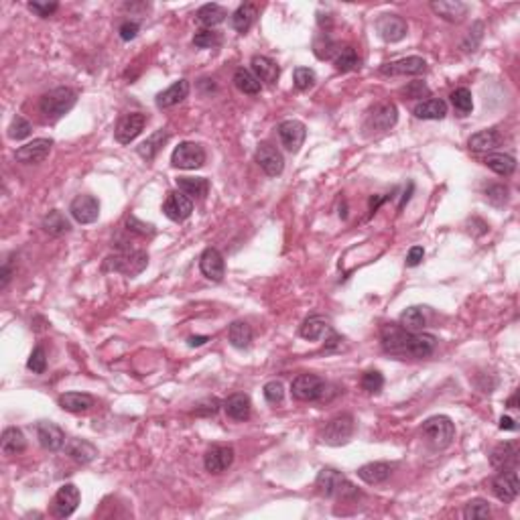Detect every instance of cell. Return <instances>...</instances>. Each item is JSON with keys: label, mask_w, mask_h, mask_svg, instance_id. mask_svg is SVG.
Segmentation results:
<instances>
[{"label": "cell", "mask_w": 520, "mask_h": 520, "mask_svg": "<svg viewBox=\"0 0 520 520\" xmlns=\"http://www.w3.org/2000/svg\"><path fill=\"white\" fill-rule=\"evenodd\" d=\"M362 389L368 390V392H380L382 387H384V376L378 372V370H370L362 376Z\"/></svg>", "instance_id": "db71d44e"}, {"label": "cell", "mask_w": 520, "mask_h": 520, "mask_svg": "<svg viewBox=\"0 0 520 520\" xmlns=\"http://www.w3.org/2000/svg\"><path fill=\"white\" fill-rule=\"evenodd\" d=\"M451 104L453 108L462 114V116H468L469 112H471V108H473V100H471V92H469L468 88H457L455 92H451Z\"/></svg>", "instance_id": "bcb514c9"}, {"label": "cell", "mask_w": 520, "mask_h": 520, "mask_svg": "<svg viewBox=\"0 0 520 520\" xmlns=\"http://www.w3.org/2000/svg\"><path fill=\"white\" fill-rule=\"evenodd\" d=\"M315 81H317V76H315V72L309 70V67H297V70L293 72V83H295V88L301 90V92L311 90L313 86H315Z\"/></svg>", "instance_id": "c3c4849f"}, {"label": "cell", "mask_w": 520, "mask_h": 520, "mask_svg": "<svg viewBox=\"0 0 520 520\" xmlns=\"http://www.w3.org/2000/svg\"><path fill=\"white\" fill-rule=\"evenodd\" d=\"M200 268H202V275L206 279L213 281V283H220L224 279V273H226L222 252L216 248H206L200 257Z\"/></svg>", "instance_id": "44dd1931"}, {"label": "cell", "mask_w": 520, "mask_h": 520, "mask_svg": "<svg viewBox=\"0 0 520 520\" xmlns=\"http://www.w3.org/2000/svg\"><path fill=\"white\" fill-rule=\"evenodd\" d=\"M59 407L67 413H86L94 407V396L86 392H65L59 396Z\"/></svg>", "instance_id": "f1b7e54d"}, {"label": "cell", "mask_w": 520, "mask_h": 520, "mask_svg": "<svg viewBox=\"0 0 520 520\" xmlns=\"http://www.w3.org/2000/svg\"><path fill=\"white\" fill-rule=\"evenodd\" d=\"M70 213L78 224H94L100 216V202L94 195L81 193L78 197H74L70 206Z\"/></svg>", "instance_id": "9a60e30c"}, {"label": "cell", "mask_w": 520, "mask_h": 520, "mask_svg": "<svg viewBox=\"0 0 520 520\" xmlns=\"http://www.w3.org/2000/svg\"><path fill=\"white\" fill-rule=\"evenodd\" d=\"M26 447V439L19 427H6L0 437V449L4 455H17L23 453Z\"/></svg>", "instance_id": "4dcf8cb0"}, {"label": "cell", "mask_w": 520, "mask_h": 520, "mask_svg": "<svg viewBox=\"0 0 520 520\" xmlns=\"http://www.w3.org/2000/svg\"><path fill=\"white\" fill-rule=\"evenodd\" d=\"M51 147V138H33L31 143H26V145L17 149L15 159L19 163H25V165H37V163H43L49 156Z\"/></svg>", "instance_id": "4fadbf2b"}, {"label": "cell", "mask_w": 520, "mask_h": 520, "mask_svg": "<svg viewBox=\"0 0 520 520\" xmlns=\"http://www.w3.org/2000/svg\"><path fill=\"white\" fill-rule=\"evenodd\" d=\"M299 334H301V338L309 339V341L321 339L325 334H332L330 319L323 317V315H311V317H307V319L303 321Z\"/></svg>", "instance_id": "83f0119b"}, {"label": "cell", "mask_w": 520, "mask_h": 520, "mask_svg": "<svg viewBox=\"0 0 520 520\" xmlns=\"http://www.w3.org/2000/svg\"><path fill=\"white\" fill-rule=\"evenodd\" d=\"M193 211V202L181 193V191H171L163 204V213L171 220V222H183L191 216Z\"/></svg>", "instance_id": "ffe728a7"}, {"label": "cell", "mask_w": 520, "mask_h": 520, "mask_svg": "<svg viewBox=\"0 0 520 520\" xmlns=\"http://www.w3.org/2000/svg\"><path fill=\"white\" fill-rule=\"evenodd\" d=\"M41 228H43L47 234L61 236V234H67V232L72 230V224H70V220H67V218H65L59 209H51V211L43 218Z\"/></svg>", "instance_id": "f35d334b"}, {"label": "cell", "mask_w": 520, "mask_h": 520, "mask_svg": "<svg viewBox=\"0 0 520 520\" xmlns=\"http://www.w3.org/2000/svg\"><path fill=\"white\" fill-rule=\"evenodd\" d=\"M57 8H59L57 2H29V10H33L37 17H43V19L51 17Z\"/></svg>", "instance_id": "9f6ffc18"}, {"label": "cell", "mask_w": 520, "mask_h": 520, "mask_svg": "<svg viewBox=\"0 0 520 520\" xmlns=\"http://www.w3.org/2000/svg\"><path fill=\"white\" fill-rule=\"evenodd\" d=\"M63 449L78 464H90L98 455V449L90 441H86V439H67Z\"/></svg>", "instance_id": "f546056e"}, {"label": "cell", "mask_w": 520, "mask_h": 520, "mask_svg": "<svg viewBox=\"0 0 520 520\" xmlns=\"http://www.w3.org/2000/svg\"><path fill=\"white\" fill-rule=\"evenodd\" d=\"M31 122L23 118V116H15L13 118V122H10V127H8V136L13 138V140H23L26 138L29 134H31Z\"/></svg>", "instance_id": "816d5d0a"}, {"label": "cell", "mask_w": 520, "mask_h": 520, "mask_svg": "<svg viewBox=\"0 0 520 520\" xmlns=\"http://www.w3.org/2000/svg\"><path fill=\"white\" fill-rule=\"evenodd\" d=\"M415 116L421 120H443L447 116V104L439 98H429L415 106Z\"/></svg>", "instance_id": "e575fe53"}, {"label": "cell", "mask_w": 520, "mask_h": 520, "mask_svg": "<svg viewBox=\"0 0 520 520\" xmlns=\"http://www.w3.org/2000/svg\"><path fill=\"white\" fill-rule=\"evenodd\" d=\"M376 31L378 35L387 41V43H398L407 37L409 33V25L403 17L398 15H382L376 21Z\"/></svg>", "instance_id": "2e32d148"}, {"label": "cell", "mask_w": 520, "mask_h": 520, "mask_svg": "<svg viewBox=\"0 0 520 520\" xmlns=\"http://www.w3.org/2000/svg\"><path fill=\"white\" fill-rule=\"evenodd\" d=\"M500 143H502V136L498 134V130L486 129L471 134L468 140V147L469 151H473V153H490V151H494L496 147H500Z\"/></svg>", "instance_id": "484cf974"}, {"label": "cell", "mask_w": 520, "mask_h": 520, "mask_svg": "<svg viewBox=\"0 0 520 520\" xmlns=\"http://www.w3.org/2000/svg\"><path fill=\"white\" fill-rule=\"evenodd\" d=\"M262 392H264V398H266L270 405H281L283 398H285V387H283L281 380H270V382H266Z\"/></svg>", "instance_id": "f5cc1de1"}, {"label": "cell", "mask_w": 520, "mask_h": 520, "mask_svg": "<svg viewBox=\"0 0 520 520\" xmlns=\"http://www.w3.org/2000/svg\"><path fill=\"white\" fill-rule=\"evenodd\" d=\"M437 339L431 334L407 332L400 325H387L382 330V348L387 354L398 358H427L435 352Z\"/></svg>", "instance_id": "6da1fadb"}, {"label": "cell", "mask_w": 520, "mask_h": 520, "mask_svg": "<svg viewBox=\"0 0 520 520\" xmlns=\"http://www.w3.org/2000/svg\"><path fill=\"white\" fill-rule=\"evenodd\" d=\"M520 490L519 471L514 469H502L492 482V492L500 502H512L517 500Z\"/></svg>", "instance_id": "8fae6325"}, {"label": "cell", "mask_w": 520, "mask_h": 520, "mask_svg": "<svg viewBox=\"0 0 520 520\" xmlns=\"http://www.w3.org/2000/svg\"><path fill=\"white\" fill-rule=\"evenodd\" d=\"M506 193H508V189L506 187H502V185H490L488 189H486V197L496 204V206H502L504 202H506Z\"/></svg>", "instance_id": "680465c9"}, {"label": "cell", "mask_w": 520, "mask_h": 520, "mask_svg": "<svg viewBox=\"0 0 520 520\" xmlns=\"http://www.w3.org/2000/svg\"><path fill=\"white\" fill-rule=\"evenodd\" d=\"M218 407H220V403H218L216 398H211L206 405H202L200 409H195V415H216V413H218Z\"/></svg>", "instance_id": "6125c7cd"}, {"label": "cell", "mask_w": 520, "mask_h": 520, "mask_svg": "<svg viewBox=\"0 0 520 520\" xmlns=\"http://www.w3.org/2000/svg\"><path fill=\"white\" fill-rule=\"evenodd\" d=\"M325 380L319 378L317 374H299L293 384H291V392L297 400H303V403H311V400H319L323 398L325 394Z\"/></svg>", "instance_id": "ba28073f"}, {"label": "cell", "mask_w": 520, "mask_h": 520, "mask_svg": "<svg viewBox=\"0 0 520 520\" xmlns=\"http://www.w3.org/2000/svg\"><path fill=\"white\" fill-rule=\"evenodd\" d=\"M234 86L242 94H248V96H257V94H260V88H262L259 78L250 70H244V67L236 70Z\"/></svg>", "instance_id": "b9f144b4"}, {"label": "cell", "mask_w": 520, "mask_h": 520, "mask_svg": "<svg viewBox=\"0 0 520 520\" xmlns=\"http://www.w3.org/2000/svg\"><path fill=\"white\" fill-rule=\"evenodd\" d=\"M398 120V110L392 102H382V104L374 106V110H370V114L366 116L364 130L370 132H387L390 130Z\"/></svg>", "instance_id": "9c48e42d"}, {"label": "cell", "mask_w": 520, "mask_h": 520, "mask_svg": "<svg viewBox=\"0 0 520 520\" xmlns=\"http://www.w3.org/2000/svg\"><path fill=\"white\" fill-rule=\"evenodd\" d=\"M10 277H13V268H10V264L6 262V264L0 268V289H6L8 281H10Z\"/></svg>", "instance_id": "be15d7a7"}, {"label": "cell", "mask_w": 520, "mask_h": 520, "mask_svg": "<svg viewBox=\"0 0 520 520\" xmlns=\"http://www.w3.org/2000/svg\"><path fill=\"white\" fill-rule=\"evenodd\" d=\"M517 400H519V392H514V396L506 403V407H508V409H517Z\"/></svg>", "instance_id": "003e7915"}, {"label": "cell", "mask_w": 520, "mask_h": 520, "mask_svg": "<svg viewBox=\"0 0 520 520\" xmlns=\"http://www.w3.org/2000/svg\"><path fill=\"white\" fill-rule=\"evenodd\" d=\"M147 124V114L143 112H130V114H124L118 124H116V130H114V136L120 145H130Z\"/></svg>", "instance_id": "30bf717a"}, {"label": "cell", "mask_w": 520, "mask_h": 520, "mask_svg": "<svg viewBox=\"0 0 520 520\" xmlns=\"http://www.w3.org/2000/svg\"><path fill=\"white\" fill-rule=\"evenodd\" d=\"M37 439L41 443V447L49 449V451H59L65 447V433L61 427H57L51 421H41L37 425Z\"/></svg>", "instance_id": "7402d4cb"}, {"label": "cell", "mask_w": 520, "mask_h": 520, "mask_svg": "<svg viewBox=\"0 0 520 520\" xmlns=\"http://www.w3.org/2000/svg\"><path fill=\"white\" fill-rule=\"evenodd\" d=\"M224 411L226 415L234 421H246L250 416V411H252V405H250V398L246 394H232L226 403H224Z\"/></svg>", "instance_id": "836d02e7"}, {"label": "cell", "mask_w": 520, "mask_h": 520, "mask_svg": "<svg viewBox=\"0 0 520 520\" xmlns=\"http://www.w3.org/2000/svg\"><path fill=\"white\" fill-rule=\"evenodd\" d=\"M354 435V416L343 413V415L334 416L323 433H321V441L325 445H332V447H339V445H346V443L352 439Z\"/></svg>", "instance_id": "52a82bcc"}, {"label": "cell", "mask_w": 520, "mask_h": 520, "mask_svg": "<svg viewBox=\"0 0 520 520\" xmlns=\"http://www.w3.org/2000/svg\"><path fill=\"white\" fill-rule=\"evenodd\" d=\"M78 102V92L74 88H55L51 92H47L41 102H39V110L45 116V120L55 122L61 116H65Z\"/></svg>", "instance_id": "7a4b0ae2"}, {"label": "cell", "mask_w": 520, "mask_h": 520, "mask_svg": "<svg viewBox=\"0 0 520 520\" xmlns=\"http://www.w3.org/2000/svg\"><path fill=\"white\" fill-rule=\"evenodd\" d=\"M252 74L259 78V81H266V83H277V79L281 76V70L279 65L270 59V57H264V55H257L252 57Z\"/></svg>", "instance_id": "1f68e13d"}, {"label": "cell", "mask_w": 520, "mask_h": 520, "mask_svg": "<svg viewBox=\"0 0 520 520\" xmlns=\"http://www.w3.org/2000/svg\"><path fill=\"white\" fill-rule=\"evenodd\" d=\"M228 339H230V343L234 348L244 350V348H248L252 343V327L246 321H234L228 327Z\"/></svg>", "instance_id": "60d3db41"}, {"label": "cell", "mask_w": 520, "mask_h": 520, "mask_svg": "<svg viewBox=\"0 0 520 520\" xmlns=\"http://www.w3.org/2000/svg\"><path fill=\"white\" fill-rule=\"evenodd\" d=\"M189 94V81L187 79H179L173 86H169L167 90H163L161 94H156V106L159 108H173L179 102H183Z\"/></svg>", "instance_id": "4316f807"}, {"label": "cell", "mask_w": 520, "mask_h": 520, "mask_svg": "<svg viewBox=\"0 0 520 520\" xmlns=\"http://www.w3.org/2000/svg\"><path fill=\"white\" fill-rule=\"evenodd\" d=\"M403 94H405L407 98H411V100H416V98L429 96V88H427L423 81H411V83L403 90Z\"/></svg>", "instance_id": "6f0895ef"}, {"label": "cell", "mask_w": 520, "mask_h": 520, "mask_svg": "<svg viewBox=\"0 0 520 520\" xmlns=\"http://www.w3.org/2000/svg\"><path fill=\"white\" fill-rule=\"evenodd\" d=\"M500 429L502 431H517V421L510 416H502L500 419Z\"/></svg>", "instance_id": "e7e4bbea"}, {"label": "cell", "mask_w": 520, "mask_h": 520, "mask_svg": "<svg viewBox=\"0 0 520 520\" xmlns=\"http://www.w3.org/2000/svg\"><path fill=\"white\" fill-rule=\"evenodd\" d=\"M222 43V37L220 33L211 31V29H206V31H197L195 37H193V45L200 47V49H213Z\"/></svg>", "instance_id": "681fc988"}, {"label": "cell", "mask_w": 520, "mask_h": 520, "mask_svg": "<svg viewBox=\"0 0 520 520\" xmlns=\"http://www.w3.org/2000/svg\"><path fill=\"white\" fill-rule=\"evenodd\" d=\"M334 63H336V70L346 74V72H352L360 65V59H358V53L354 47H343L336 53L334 57Z\"/></svg>", "instance_id": "ee69618b"}, {"label": "cell", "mask_w": 520, "mask_h": 520, "mask_svg": "<svg viewBox=\"0 0 520 520\" xmlns=\"http://www.w3.org/2000/svg\"><path fill=\"white\" fill-rule=\"evenodd\" d=\"M26 368L33 372V374H43L47 370V354L41 346H37L31 356H29V362H26Z\"/></svg>", "instance_id": "f907efd6"}, {"label": "cell", "mask_w": 520, "mask_h": 520, "mask_svg": "<svg viewBox=\"0 0 520 520\" xmlns=\"http://www.w3.org/2000/svg\"><path fill=\"white\" fill-rule=\"evenodd\" d=\"M427 72V61L419 55L403 57L398 61H392L380 67V74L384 76H421Z\"/></svg>", "instance_id": "ac0fdd59"}, {"label": "cell", "mask_w": 520, "mask_h": 520, "mask_svg": "<svg viewBox=\"0 0 520 520\" xmlns=\"http://www.w3.org/2000/svg\"><path fill=\"white\" fill-rule=\"evenodd\" d=\"M425 259V250L423 246H413L407 254V266H419Z\"/></svg>", "instance_id": "94428289"}, {"label": "cell", "mask_w": 520, "mask_h": 520, "mask_svg": "<svg viewBox=\"0 0 520 520\" xmlns=\"http://www.w3.org/2000/svg\"><path fill=\"white\" fill-rule=\"evenodd\" d=\"M431 10L447 23H462L464 17H468L469 6L460 0H435L431 2Z\"/></svg>", "instance_id": "603a6c76"}, {"label": "cell", "mask_w": 520, "mask_h": 520, "mask_svg": "<svg viewBox=\"0 0 520 520\" xmlns=\"http://www.w3.org/2000/svg\"><path fill=\"white\" fill-rule=\"evenodd\" d=\"M79 506V490L74 484H65L53 498V514L57 519H70Z\"/></svg>", "instance_id": "7c38bea8"}, {"label": "cell", "mask_w": 520, "mask_h": 520, "mask_svg": "<svg viewBox=\"0 0 520 520\" xmlns=\"http://www.w3.org/2000/svg\"><path fill=\"white\" fill-rule=\"evenodd\" d=\"M138 23L136 21H124L122 25H120V29H118V33H120V39L122 41H132L136 35H138Z\"/></svg>", "instance_id": "91938a15"}, {"label": "cell", "mask_w": 520, "mask_h": 520, "mask_svg": "<svg viewBox=\"0 0 520 520\" xmlns=\"http://www.w3.org/2000/svg\"><path fill=\"white\" fill-rule=\"evenodd\" d=\"M490 464L496 469H514L519 464V443L517 441H504L496 445L492 455H490Z\"/></svg>", "instance_id": "cb8c5ba5"}, {"label": "cell", "mask_w": 520, "mask_h": 520, "mask_svg": "<svg viewBox=\"0 0 520 520\" xmlns=\"http://www.w3.org/2000/svg\"><path fill=\"white\" fill-rule=\"evenodd\" d=\"M315 486H317V492L325 498H356L360 496L358 488L354 484L348 482V478L334 468H323L319 473H317V480H315Z\"/></svg>", "instance_id": "3957f363"}, {"label": "cell", "mask_w": 520, "mask_h": 520, "mask_svg": "<svg viewBox=\"0 0 520 520\" xmlns=\"http://www.w3.org/2000/svg\"><path fill=\"white\" fill-rule=\"evenodd\" d=\"M421 435L433 449H445L455 439V425L449 416L435 415L423 423Z\"/></svg>", "instance_id": "5b68a950"}, {"label": "cell", "mask_w": 520, "mask_h": 520, "mask_svg": "<svg viewBox=\"0 0 520 520\" xmlns=\"http://www.w3.org/2000/svg\"><path fill=\"white\" fill-rule=\"evenodd\" d=\"M313 49H315V55H317L319 59H332V57L339 51L338 45L332 41L330 33H319V35L315 37Z\"/></svg>", "instance_id": "f6af8a7d"}, {"label": "cell", "mask_w": 520, "mask_h": 520, "mask_svg": "<svg viewBox=\"0 0 520 520\" xmlns=\"http://www.w3.org/2000/svg\"><path fill=\"white\" fill-rule=\"evenodd\" d=\"M127 230L138 236H153L156 232L153 224H145V222H140L136 216H129V218H127Z\"/></svg>", "instance_id": "11a10c76"}, {"label": "cell", "mask_w": 520, "mask_h": 520, "mask_svg": "<svg viewBox=\"0 0 520 520\" xmlns=\"http://www.w3.org/2000/svg\"><path fill=\"white\" fill-rule=\"evenodd\" d=\"M177 187L189 200H193V197L204 200L209 191V181L206 177H179L177 179Z\"/></svg>", "instance_id": "8d00e7d4"}, {"label": "cell", "mask_w": 520, "mask_h": 520, "mask_svg": "<svg viewBox=\"0 0 520 520\" xmlns=\"http://www.w3.org/2000/svg\"><path fill=\"white\" fill-rule=\"evenodd\" d=\"M149 266V254L145 250H122L104 260V273H122L127 277H138Z\"/></svg>", "instance_id": "277c9868"}, {"label": "cell", "mask_w": 520, "mask_h": 520, "mask_svg": "<svg viewBox=\"0 0 520 520\" xmlns=\"http://www.w3.org/2000/svg\"><path fill=\"white\" fill-rule=\"evenodd\" d=\"M486 167L492 169L494 173L502 175V177H508L514 173L517 169V159L510 155H504V153H494V155H488L484 159Z\"/></svg>", "instance_id": "ab89813d"}, {"label": "cell", "mask_w": 520, "mask_h": 520, "mask_svg": "<svg viewBox=\"0 0 520 520\" xmlns=\"http://www.w3.org/2000/svg\"><path fill=\"white\" fill-rule=\"evenodd\" d=\"M356 473H358V478L362 482H366V484L378 486V484L387 482L390 476H392V466H390L389 462H370V464H366V466L358 469Z\"/></svg>", "instance_id": "d4e9b609"}, {"label": "cell", "mask_w": 520, "mask_h": 520, "mask_svg": "<svg viewBox=\"0 0 520 520\" xmlns=\"http://www.w3.org/2000/svg\"><path fill=\"white\" fill-rule=\"evenodd\" d=\"M425 323H427V319H425L421 307H409V309H405V311L400 313V317H398V325L403 330H407V332H413V334L419 332V330H423Z\"/></svg>", "instance_id": "7bdbcfd3"}, {"label": "cell", "mask_w": 520, "mask_h": 520, "mask_svg": "<svg viewBox=\"0 0 520 520\" xmlns=\"http://www.w3.org/2000/svg\"><path fill=\"white\" fill-rule=\"evenodd\" d=\"M257 163L268 177H277L285 169V159L281 155V151L273 147L270 143H260L257 149Z\"/></svg>", "instance_id": "5bb4252c"}, {"label": "cell", "mask_w": 520, "mask_h": 520, "mask_svg": "<svg viewBox=\"0 0 520 520\" xmlns=\"http://www.w3.org/2000/svg\"><path fill=\"white\" fill-rule=\"evenodd\" d=\"M226 17H228V10H226L224 6L216 4V2H209V4L200 6L197 13H195V21H197L200 25L209 26V29H211V26L222 25V23L226 21Z\"/></svg>", "instance_id": "d6a6232c"}, {"label": "cell", "mask_w": 520, "mask_h": 520, "mask_svg": "<svg viewBox=\"0 0 520 520\" xmlns=\"http://www.w3.org/2000/svg\"><path fill=\"white\" fill-rule=\"evenodd\" d=\"M464 519L466 520H478V519H490V506L486 500L476 498L468 502L466 510H464Z\"/></svg>", "instance_id": "7dc6e473"}, {"label": "cell", "mask_w": 520, "mask_h": 520, "mask_svg": "<svg viewBox=\"0 0 520 520\" xmlns=\"http://www.w3.org/2000/svg\"><path fill=\"white\" fill-rule=\"evenodd\" d=\"M187 341H189V346H191V348H197V346H204L206 341H209V338L208 336H191Z\"/></svg>", "instance_id": "03108f58"}, {"label": "cell", "mask_w": 520, "mask_h": 520, "mask_svg": "<svg viewBox=\"0 0 520 520\" xmlns=\"http://www.w3.org/2000/svg\"><path fill=\"white\" fill-rule=\"evenodd\" d=\"M204 163H206V151H204V147L197 145V143H191V140L179 143V147H175V151L171 155V165L175 169L193 171V169L204 167Z\"/></svg>", "instance_id": "8992f818"}, {"label": "cell", "mask_w": 520, "mask_h": 520, "mask_svg": "<svg viewBox=\"0 0 520 520\" xmlns=\"http://www.w3.org/2000/svg\"><path fill=\"white\" fill-rule=\"evenodd\" d=\"M169 140V132L167 130H156L153 132L145 143H140L138 147H136V153L143 156L145 161H153L156 156V153L161 151V147L165 145Z\"/></svg>", "instance_id": "74e56055"}, {"label": "cell", "mask_w": 520, "mask_h": 520, "mask_svg": "<svg viewBox=\"0 0 520 520\" xmlns=\"http://www.w3.org/2000/svg\"><path fill=\"white\" fill-rule=\"evenodd\" d=\"M234 464V447L211 445L204 455V466L209 473H222Z\"/></svg>", "instance_id": "e0dca14e"}, {"label": "cell", "mask_w": 520, "mask_h": 520, "mask_svg": "<svg viewBox=\"0 0 520 520\" xmlns=\"http://www.w3.org/2000/svg\"><path fill=\"white\" fill-rule=\"evenodd\" d=\"M257 17H259V10H257L254 4H250V2L240 4L234 10V15H232V26L238 33H248L250 26L254 25Z\"/></svg>", "instance_id": "d590c367"}, {"label": "cell", "mask_w": 520, "mask_h": 520, "mask_svg": "<svg viewBox=\"0 0 520 520\" xmlns=\"http://www.w3.org/2000/svg\"><path fill=\"white\" fill-rule=\"evenodd\" d=\"M277 130H279L281 143H283L286 151L297 153L303 147L305 136H307V129H305V124L301 120H283Z\"/></svg>", "instance_id": "d6986e66"}]
</instances>
